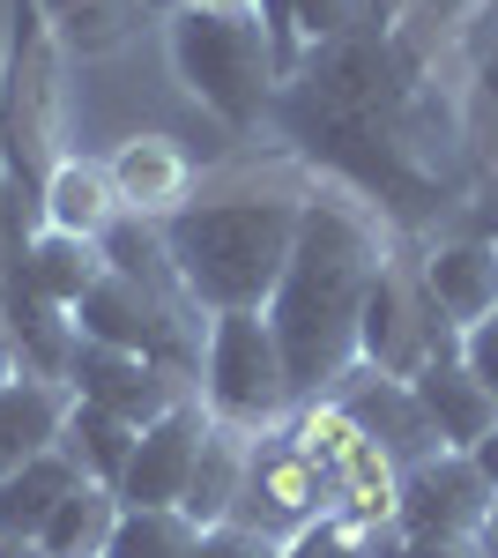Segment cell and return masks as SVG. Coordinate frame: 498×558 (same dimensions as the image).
<instances>
[{
  "mask_svg": "<svg viewBox=\"0 0 498 558\" xmlns=\"http://www.w3.org/2000/svg\"><path fill=\"white\" fill-rule=\"evenodd\" d=\"M313 194L320 172L297 149L239 157L216 179H194V194L165 216V246L202 313H260L276 299Z\"/></svg>",
  "mask_w": 498,
  "mask_h": 558,
  "instance_id": "1",
  "label": "cell"
},
{
  "mask_svg": "<svg viewBox=\"0 0 498 558\" xmlns=\"http://www.w3.org/2000/svg\"><path fill=\"white\" fill-rule=\"evenodd\" d=\"M387 254H394V223L365 194L320 179V194L305 209V231H297V246H291V268H283L276 299L260 305L268 328H276L283 365H291L297 402H328L335 380L357 365L365 299H373Z\"/></svg>",
  "mask_w": 498,
  "mask_h": 558,
  "instance_id": "2",
  "label": "cell"
},
{
  "mask_svg": "<svg viewBox=\"0 0 498 558\" xmlns=\"http://www.w3.org/2000/svg\"><path fill=\"white\" fill-rule=\"evenodd\" d=\"M165 52L171 75L186 83V97L202 105L208 120H223L231 134H260L276 112V45L260 31V8H171L165 15Z\"/></svg>",
  "mask_w": 498,
  "mask_h": 558,
  "instance_id": "3",
  "label": "cell"
},
{
  "mask_svg": "<svg viewBox=\"0 0 498 558\" xmlns=\"http://www.w3.org/2000/svg\"><path fill=\"white\" fill-rule=\"evenodd\" d=\"M60 112H68V52L38 15V0H15L8 8V52H0V172L38 223H45V186L68 165Z\"/></svg>",
  "mask_w": 498,
  "mask_h": 558,
  "instance_id": "4",
  "label": "cell"
},
{
  "mask_svg": "<svg viewBox=\"0 0 498 558\" xmlns=\"http://www.w3.org/2000/svg\"><path fill=\"white\" fill-rule=\"evenodd\" d=\"M202 402L216 425L268 432L297 410L291 365L276 350L268 313H208V350H202Z\"/></svg>",
  "mask_w": 498,
  "mask_h": 558,
  "instance_id": "5",
  "label": "cell"
},
{
  "mask_svg": "<svg viewBox=\"0 0 498 558\" xmlns=\"http://www.w3.org/2000/svg\"><path fill=\"white\" fill-rule=\"evenodd\" d=\"M461 350V328L439 313L424 268H416V246L394 239V254L379 268L373 299H365V328H357V365H373L387 380H416L432 357Z\"/></svg>",
  "mask_w": 498,
  "mask_h": 558,
  "instance_id": "6",
  "label": "cell"
},
{
  "mask_svg": "<svg viewBox=\"0 0 498 558\" xmlns=\"http://www.w3.org/2000/svg\"><path fill=\"white\" fill-rule=\"evenodd\" d=\"M335 514V484L320 470H313V454L291 439V417L268 432H253V462H246V492H239V514L246 529H260V536H276V544H291V536H305L313 521Z\"/></svg>",
  "mask_w": 498,
  "mask_h": 558,
  "instance_id": "7",
  "label": "cell"
},
{
  "mask_svg": "<svg viewBox=\"0 0 498 558\" xmlns=\"http://www.w3.org/2000/svg\"><path fill=\"white\" fill-rule=\"evenodd\" d=\"M68 387H75V402H97V410L126 417L134 432H149L157 417H171L179 402L202 395V380L171 373L157 357H134V350L89 343V336H75V350H68Z\"/></svg>",
  "mask_w": 498,
  "mask_h": 558,
  "instance_id": "8",
  "label": "cell"
},
{
  "mask_svg": "<svg viewBox=\"0 0 498 558\" xmlns=\"http://www.w3.org/2000/svg\"><path fill=\"white\" fill-rule=\"evenodd\" d=\"M491 499L498 492L476 476L469 454H432L394 484V529L402 536H484Z\"/></svg>",
  "mask_w": 498,
  "mask_h": 558,
  "instance_id": "9",
  "label": "cell"
},
{
  "mask_svg": "<svg viewBox=\"0 0 498 558\" xmlns=\"http://www.w3.org/2000/svg\"><path fill=\"white\" fill-rule=\"evenodd\" d=\"M328 402H335V410H342L357 432H365V439H373L394 470H416V462L447 454V447H439V432H432V417L416 410L410 380H387V373H373V365H350V373L335 380Z\"/></svg>",
  "mask_w": 498,
  "mask_h": 558,
  "instance_id": "10",
  "label": "cell"
},
{
  "mask_svg": "<svg viewBox=\"0 0 498 558\" xmlns=\"http://www.w3.org/2000/svg\"><path fill=\"white\" fill-rule=\"evenodd\" d=\"M416 268L432 283L439 313L454 328H476L484 313H498V239L491 231H439V239H410Z\"/></svg>",
  "mask_w": 498,
  "mask_h": 558,
  "instance_id": "11",
  "label": "cell"
},
{
  "mask_svg": "<svg viewBox=\"0 0 498 558\" xmlns=\"http://www.w3.org/2000/svg\"><path fill=\"white\" fill-rule=\"evenodd\" d=\"M202 432H208V402H179L171 417L134 439V462L120 476V507H179L186 499V476H194V454H202Z\"/></svg>",
  "mask_w": 498,
  "mask_h": 558,
  "instance_id": "12",
  "label": "cell"
},
{
  "mask_svg": "<svg viewBox=\"0 0 498 558\" xmlns=\"http://www.w3.org/2000/svg\"><path fill=\"white\" fill-rule=\"evenodd\" d=\"M68 410H75V387L52 380V373H8L0 380V476H15L23 462H38L60 447L68 432Z\"/></svg>",
  "mask_w": 498,
  "mask_h": 558,
  "instance_id": "13",
  "label": "cell"
},
{
  "mask_svg": "<svg viewBox=\"0 0 498 558\" xmlns=\"http://www.w3.org/2000/svg\"><path fill=\"white\" fill-rule=\"evenodd\" d=\"M410 395H416V410L432 417V432H439V447H447V454H469V447L498 425V395L461 365V350L432 357V365L410 380Z\"/></svg>",
  "mask_w": 498,
  "mask_h": 558,
  "instance_id": "14",
  "label": "cell"
},
{
  "mask_svg": "<svg viewBox=\"0 0 498 558\" xmlns=\"http://www.w3.org/2000/svg\"><path fill=\"white\" fill-rule=\"evenodd\" d=\"M105 172L120 186V209L149 216V223H165V216L194 194V165H186V149H179L171 134H134V142H120V157H112Z\"/></svg>",
  "mask_w": 498,
  "mask_h": 558,
  "instance_id": "15",
  "label": "cell"
},
{
  "mask_svg": "<svg viewBox=\"0 0 498 558\" xmlns=\"http://www.w3.org/2000/svg\"><path fill=\"white\" fill-rule=\"evenodd\" d=\"M105 239H83V231H31V254H23V283L38 291L45 305H60L68 320H75V305L105 283Z\"/></svg>",
  "mask_w": 498,
  "mask_h": 558,
  "instance_id": "16",
  "label": "cell"
},
{
  "mask_svg": "<svg viewBox=\"0 0 498 558\" xmlns=\"http://www.w3.org/2000/svg\"><path fill=\"white\" fill-rule=\"evenodd\" d=\"M38 15L52 23V38L68 60H105L126 38H142V23H157V0H38Z\"/></svg>",
  "mask_w": 498,
  "mask_h": 558,
  "instance_id": "17",
  "label": "cell"
},
{
  "mask_svg": "<svg viewBox=\"0 0 498 558\" xmlns=\"http://www.w3.org/2000/svg\"><path fill=\"white\" fill-rule=\"evenodd\" d=\"M246 462H253V432L216 425V417H208L202 454H194V476H186V499H179V514L202 521V529L231 521V514H239V492H246Z\"/></svg>",
  "mask_w": 498,
  "mask_h": 558,
  "instance_id": "18",
  "label": "cell"
},
{
  "mask_svg": "<svg viewBox=\"0 0 498 558\" xmlns=\"http://www.w3.org/2000/svg\"><path fill=\"white\" fill-rule=\"evenodd\" d=\"M120 216H126L120 209V186H112V172H105V165H89V157H68V165L52 172V186H45V223H52V231L105 239Z\"/></svg>",
  "mask_w": 498,
  "mask_h": 558,
  "instance_id": "19",
  "label": "cell"
},
{
  "mask_svg": "<svg viewBox=\"0 0 498 558\" xmlns=\"http://www.w3.org/2000/svg\"><path fill=\"white\" fill-rule=\"evenodd\" d=\"M75 484H89L60 447L52 454H38V462H23L15 476H0V536H38L45 521H52V507L75 492Z\"/></svg>",
  "mask_w": 498,
  "mask_h": 558,
  "instance_id": "20",
  "label": "cell"
},
{
  "mask_svg": "<svg viewBox=\"0 0 498 558\" xmlns=\"http://www.w3.org/2000/svg\"><path fill=\"white\" fill-rule=\"evenodd\" d=\"M134 439H142V432L126 425V417L97 410V402H75V410H68V432H60V454H68V462H75L89 484L120 492L126 462H134Z\"/></svg>",
  "mask_w": 498,
  "mask_h": 558,
  "instance_id": "21",
  "label": "cell"
},
{
  "mask_svg": "<svg viewBox=\"0 0 498 558\" xmlns=\"http://www.w3.org/2000/svg\"><path fill=\"white\" fill-rule=\"evenodd\" d=\"M112 529H120V492L75 484V492L52 507V521L38 529V544H45V558H105Z\"/></svg>",
  "mask_w": 498,
  "mask_h": 558,
  "instance_id": "22",
  "label": "cell"
},
{
  "mask_svg": "<svg viewBox=\"0 0 498 558\" xmlns=\"http://www.w3.org/2000/svg\"><path fill=\"white\" fill-rule=\"evenodd\" d=\"M105 558H202V521H186L179 507H120Z\"/></svg>",
  "mask_w": 498,
  "mask_h": 558,
  "instance_id": "23",
  "label": "cell"
},
{
  "mask_svg": "<svg viewBox=\"0 0 498 558\" xmlns=\"http://www.w3.org/2000/svg\"><path fill=\"white\" fill-rule=\"evenodd\" d=\"M461 75L469 97L498 120V0H476V15L461 23Z\"/></svg>",
  "mask_w": 498,
  "mask_h": 558,
  "instance_id": "24",
  "label": "cell"
},
{
  "mask_svg": "<svg viewBox=\"0 0 498 558\" xmlns=\"http://www.w3.org/2000/svg\"><path fill=\"white\" fill-rule=\"evenodd\" d=\"M379 536H387V521L328 514V521H313L305 536H291V544H283V558H373Z\"/></svg>",
  "mask_w": 498,
  "mask_h": 558,
  "instance_id": "25",
  "label": "cell"
},
{
  "mask_svg": "<svg viewBox=\"0 0 498 558\" xmlns=\"http://www.w3.org/2000/svg\"><path fill=\"white\" fill-rule=\"evenodd\" d=\"M291 23H297V52H320V45L365 31V0H291Z\"/></svg>",
  "mask_w": 498,
  "mask_h": 558,
  "instance_id": "26",
  "label": "cell"
},
{
  "mask_svg": "<svg viewBox=\"0 0 498 558\" xmlns=\"http://www.w3.org/2000/svg\"><path fill=\"white\" fill-rule=\"evenodd\" d=\"M202 558H283V544L246 521H216V529H202Z\"/></svg>",
  "mask_w": 498,
  "mask_h": 558,
  "instance_id": "27",
  "label": "cell"
},
{
  "mask_svg": "<svg viewBox=\"0 0 498 558\" xmlns=\"http://www.w3.org/2000/svg\"><path fill=\"white\" fill-rule=\"evenodd\" d=\"M461 365L498 395V313H484L476 328H461Z\"/></svg>",
  "mask_w": 498,
  "mask_h": 558,
  "instance_id": "28",
  "label": "cell"
},
{
  "mask_svg": "<svg viewBox=\"0 0 498 558\" xmlns=\"http://www.w3.org/2000/svg\"><path fill=\"white\" fill-rule=\"evenodd\" d=\"M402 558H491L476 536H402Z\"/></svg>",
  "mask_w": 498,
  "mask_h": 558,
  "instance_id": "29",
  "label": "cell"
},
{
  "mask_svg": "<svg viewBox=\"0 0 498 558\" xmlns=\"http://www.w3.org/2000/svg\"><path fill=\"white\" fill-rule=\"evenodd\" d=\"M416 8H424L432 23H447V31H461V23L476 15V0H416Z\"/></svg>",
  "mask_w": 498,
  "mask_h": 558,
  "instance_id": "30",
  "label": "cell"
},
{
  "mask_svg": "<svg viewBox=\"0 0 498 558\" xmlns=\"http://www.w3.org/2000/svg\"><path fill=\"white\" fill-rule=\"evenodd\" d=\"M469 462H476V476H484V484H491V492H498V425L484 432L476 447H469Z\"/></svg>",
  "mask_w": 498,
  "mask_h": 558,
  "instance_id": "31",
  "label": "cell"
},
{
  "mask_svg": "<svg viewBox=\"0 0 498 558\" xmlns=\"http://www.w3.org/2000/svg\"><path fill=\"white\" fill-rule=\"evenodd\" d=\"M0 558H45L38 536H0Z\"/></svg>",
  "mask_w": 498,
  "mask_h": 558,
  "instance_id": "32",
  "label": "cell"
},
{
  "mask_svg": "<svg viewBox=\"0 0 498 558\" xmlns=\"http://www.w3.org/2000/svg\"><path fill=\"white\" fill-rule=\"evenodd\" d=\"M8 373H23V357H15V336H8V313H0V380Z\"/></svg>",
  "mask_w": 498,
  "mask_h": 558,
  "instance_id": "33",
  "label": "cell"
},
{
  "mask_svg": "<svg viewBox=\"0 0 498 558\" xmlns=\"http://www.w3.org/2000/svg\"><path fill=\"white\" fill-rule=\"evenodd\" d=\"M476 544H484V551L498 558V499H491V521H484V536H476Z\"/></svg>",
  "mask_w": 498,
  "mask_h": 558,
  "instance_id": "34",
  "label": "cell"
},
{
  "mask_svg": "<svg viewBox=\"0 0 498 558\" xmlns=\"http://www.w3.org/2000/svg\"><path fill=\"white\" fill-rule=\"evenodd\" d=\"M186 8H253V0H186Z\"/></svg>",
  "mask_w": 498,
  "mask_h": 558,
  "instance_id": "35",
  "label": "cell"
},
{
  "mask_svg": "<svg viewBox=\"0 0 498 558\" xmlns=\"http://www.w3.org/2000/svg\"><path fill=\"white\" fill-rule=\"evenodd\" d=\"M157 8H165V15H171V8H179V0H157Z\"/></svg>",
  "mask_w": 498,
  "mask_h": 558,
  "instance_id": "36",
  "label": "cell"
}]
</instances>
